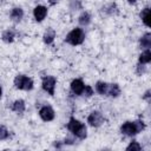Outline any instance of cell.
Segmentation results:
<instances>
[{
  "label": "cell",
  "instance_id": "obj_26",
  "mask_svg": "<svg viewBox=\"0 0 151 151\" xmlns=\"http://www.w3.org/2000/svg\"><path fill=\"white\" fill-rule=\"evenodd\" d=\"M1 96H2V88H1V86H0V98H1Z\"/></svg>",
  "mask_w": 151,
  "mask_h": 151
},
{
  "label": "cell",
  "instance_id": "obj_14",
  "mask_svg": "<svg viewBox=\"0 0 151 151\" xmlns=\"http://www.w3.org/2000/svg\"><path fill=\"white\" fill-rule=\"evenodd\" d=\"M107 88H109V84H106V83H104V81H98V83L96 84V91H97L99 94H101V96L107 94Z\"/></svg>",
  "mask_w": 151,
  "mask_h": 151
},
{
  "label": "cell",
  "instance_id": "obj_17",
  "mask_svg": "<svg viewBox=\"0 0 151 151\" xmlns=\"http://www.w3.org/2000/svg\"><path fill=\"white\" fill-rule=\"evenodd\" d=\"M140 46L143 48H150L151 46V34L150 33H145L142 38H140Z\"/></svg>",
  "mask_w": 151,
  "mask_h": 151
},
{
  "label": "cell",
  "instance_id": "obj_1",
  "mask_svg": "<svg viewBox=\"0 0 151 151\" xmlns=\"http://www.w3.org/2000/svg\"><path fill=\"white\" fill-rule=\"evenodd\" d=\"M144 129H145V124L140 120H138V122H126L120 126L122 133L125 134V136H129V137H132V136L137 134L138 132L143 131Z\"/></svg>",
  "mask_w": 151,
  "mask_h": 151
},
{
  "label": "cell",
  "instance_id": "obj_3",
  "mask_svg": "<svg viewBox=\"0 0 151 151\" xmlns=\"http://www.w3.org/2000/svg\"><path fill=\"white\" fill-rule=\"evenodd\" d=\"M84 40H85V33L81 28H73L65 38V41L73 46L83 44Z\"/></svg>",
  "mask_w": 151,
  "mask_h": 151
},
{
  "label": "cell",
  "instance_id": "obj_10",
  "mask_svg": "<svg viewBox=\"0 0 151 151\" xmlns=\"http://www.w3.org/2000/svg\"><path fill=\"white\" fill-rule=\"evenodd\" d=\"M140 19H142V21L144 22L145 26L150 27L151 21H150V8H149V7H145V8L140 12Z\"/></svg>",
  "mask_w": 151,
  "mask_h": 151
},
{
  "label": "cell",
  "instance_id": "obj_12",
  "mask_svg": "<svg viewBox=\"0 0 151 151\" xmlns=\"http://www.w3.org/2000/svg\"><path fill=\"white\" fill-rule=\"evenodd\" d=\"M12 110L17 113H22L25 111V101L22 99H18L13 103L12 105Z\"/></svg>",
  "mask_w": 151,
  "mask_h": 151
},
{
  "label": "cell",
  "instance_id": "obj_8",
  "mask_svg": "<svg viewBox=\"0 0 151 151\" xmlns=\"http://www.w3.org/2000/svg\"><path fill=\"white\" fill-rule=\"evenodd\" d=\"M84 88H85V85H84V83H83L81 79H74V80H72V83H71V90H72V92L74 94H78V96L83 94Z\"/></svg>",
  "mask_w": 151,
  "mask_h": 151
},
{
  "label": "cell",
  "instance_id": "obj_20",
  "mask_svg": "<svg viewBox=\"0 0 151 151\" xmlns=\"http://www.w3.org/2000/svg\"><path fill=\"white\" fill-rule=\"evenodd\" d=\"M140 149H142V146H140L136 140H133V142H131V143L127 145L126 151H139Z\"/></svg>",
  "mask_w": 151,
  "mask_h": 151
},
{
  "label": "cell",
  "instance_id": "obj_24",
  "mask_svg": "<svg viewBox=\"0 0 151 151\" xmlns=\"http://www.w3.org/2000/svg\"><path fill=\"white\" fill-rule=\"evenodd\" d=\"M143 98H144V99H146V100H149V98H150V91H149V90L145 92V94L143 96Z\"/></svg>",
  "mask_w": 151,
  "mask_h": 151
},
{
  "label": "cell",
  "instance_id": "obj_25",
  "mask_svg": "<svg viewBox=\"0 0 151 151\" xmlns=\"http://www.w3.org/2000/svg\"><path fill=\"white\" fill-rule=\"evenodd\" d=\"M48 2H50L51 5H55V4L59 2V0H48Z\"/></svg>",
  "mask_w": 151,
  "mask_h": 151
},
{
  "label": "cell",
  "instance_id": "obj_21",
  "mask_svg": "<svg viewBox=\"0 0 151 151\" xmlns=\"http://www.w3.org/2000/svg\"><path fill=\"white\" fill-rule=\"evenodd\" d=\"M8 138V131L5 126H0V140Z\"/></svg>",
  "mask_w": 151,
  "mask_h": 151
},
{
  "label": "cell",
  "instance_id": "obj_27",
  "mask_svg": "<svg viewBox=\"0 0 151 151\" xmlns=\"http://www.w3.org/2000/svg\"><path fill=\"white\" fill-rule=\"evenodd\" d=\"M130 4H133V2H136V0H127Z\"/></svg>",
  "mask_w": 151,
  "mask_h": 151
},
{
  "label": "cell",
  "instance_id": "obj_7",
  "mask_svg": "<svg viewBox=\"0 0 151 151\" xmlns=\"http://www.w3.org/2000/svg\"><path fill=\"white\" fill-rule=\"evenodd\" d=\"M39 116H40V118H41L42 120H45V122H51V120L54 119V111H53V109H52L51 106L45 105V106H42V107L40 109Z\"/></svg>",
  "mask_w": 151,
  "mask_h": 151
},
{
  "label": "cell",
  "instance_id": "obj_15",
  "mask_svg": "<svg viewBox=\"0 0 151 151\" xmlns=\"http://www.w3.org/2000/svg\"><path fill=\"white\" fill-rule=\"evenodd\" d=\"M107 94L111 97H118L120 94V88L117 84H109L107 88Z\"/></svg>",
  "mask_w": 151,
  "mask_h": 151
},
{
  "label": "cell",
  "instance_id": "obj_4",
  "mask_svg": "<svg viewBox=\"0 0 151 151\" xmlns=\"http://www.w3.org/2000/svg\"><path fill=\"white\" fill-rule=\"evenodd\" d=\"M14 85L19 90H32L33 88V80L26 76H17L14 79Z\"/></svg>",
  "mask_w": 151,
  "mask_h": 151
},
{
  "label": "cell",
  "instance_id": "obj_9",
  "mask_svg": "<svg viewBox=\"0 0 151 151\" xmlns=\"http://www.w3.org/2000/svg\"><path fill=\"white\" fill-rule=\"evenodd\" d=\"M47 14V8L45 6H37L33 9V15L37 21H42Z\"/></svg>",
  "mask_w": 151,
  "mask_h": 151
},
{
  "label": "cell",
  "instance_id": "obj_2",
  "mask_svg": "<svg viewBox=\"0 0 151 151\" xmlns=\"http://www.w3.org/2000/svg\"><path fill=\"white\" fill-rule=\"evenodd\" d=\"M67 129H68L76 137H78L79 139H85L86 136H87L86 126H85L81 122L77 120L76 118H71V119H70V122H68V124H67Z\"/></svg>",
  "mask_w": 151,
  "mask_h": 151
},
{
  "label": "cell",
  "instance_id": "obj_16",
  "mask_svg": "<svg viewBox=\"0 0 151 151\" xmlns=\"http://www.w3.org/2000/svg\"><path fill=\"white\" fill-rule=\"evenodd\" d=\"M14 37H15L14 31H12V29H6V31L2 33L1 39H2L5 42H12V41L14 40Z\"/></svg>",
  "mask_w": 151,
  "mask_h": 151
},
{
  "label": "cell",
  "instance_id": "obj_13",
  "mask_svg": "<svg viewBox=\"0 0 151 151\" xmlns=\"http://www.w3.org/2000/svg\"><path fill=\"white\" fill-rule=\"evenodd\" d=\"M22 17H24V11H22L20 7H15V8L12 9V12H11V18H12V20H14V21H20V20L22 19Z\"/></svg>",
  "mask_w": 151,
  "mask_h": 151
},
{
  "label": "cell",
  "instance_id": "obj_5",
  "mask_svg": "<svg viewBox=\"0 0 151 151\" xmlns=\"http://www.w3.org/2000/svg\"><path fill=\"white\" fill-rule=\"evenodd\" d=\"M42 88L51 96L54 94V88H55V78L51 76H46L42 78Z\"/></svg>",
  "mask_w": 151,
  "mask_h": 151
},
{
  "label": "cell",
  "instance_id": "obj_19",
  "mask_svg": "<svg viewBox=\"0 0 151 151\" xmlns=\"http://www.w3.org/2000/svg\"><path fill=\"white\" fill-rule=\"evenodd\" d=\"M90 21H91V15H90L87 12L83 13V14L79 17V24H80V25H83V26L88 25V24H90Z\"/></svg>",
  "mask_w": 151,
  "mask_h": 151
},
{
  "label": "cell",
  "instance_id": "obj_23",
  "mask_svg": "<svg viewBox=\"0 0 151 151\" xmlns=\"http://www.w3.org/2000/svg\"><path fill=\"white\" fill-rule=\"evenodd\" d=\"M146 71V68H145V66H144V64H139L138 66H137V74H143L144 72Z\"/></svg>",
  "mask_w": 151,
  "mask_h": 151
},
{
  "label": "cell",
  "instance_id": "obj_6",
  "mask_svg": "<svg viewBox=\"0 0 151 151\" xmlns=\"http://www.w3.org/2000/svg\"><path fill=\"white\" fill-rule=\"evenodd\" d=\"M87 123H88L91 126L98 127V126H100V125L104 123V117L101 116L100 112L93 111V112H91L90 116L87 117Z\"/></svg>",
  "mask_w": 151,
  "mask_h": 151
},
{
  "label": "cell",
  "instance_id": "obj_11",
  "mask_svg": "<svg viewBox=\"0 0 151 151\" xmlns=\"http://www.w3.org/2000/svg\"><path fill=\"white\" fill-rule=\"evenodd\" d=\"M54 38H55V32L53 28H47V31L44 33V37H42L45 44H51L54 40Z\"/></svg>",
  "mask_w": 151,
  "mask_h": 151
},
{
  "label": "cell",
  "instance_id": "obj_22",
  "mask_svg": "<svg viewBox=\"0 0 151 151\" xmlns=\"http://www.w3.org/2000/svg\"><path fill=\"white\" fill-rule=\"evenodd\" d=\"M83 94L86 96V97H91V96L93 94V90H92V87L88 86V85H86L85 88H84V91H83Z\"/></svg>",
  "mask_w": 151,
  "mask_h": 151
},
{
  "label": "cell",
  "instance_id": "obj_18",
  "mask_svg": "<svg viewBox=\"0 0 151 151\" xmlns=\"http://www.w3.org/2000/svg\"><path fill=\"white\" fill-rule=\"evenodd\" d=\"M151 61V52L149 48H146L140 55H139V64H147Z\"/></svg>",
  "mask_w": 151,
  "mask_h": 151
}]
</instances>
